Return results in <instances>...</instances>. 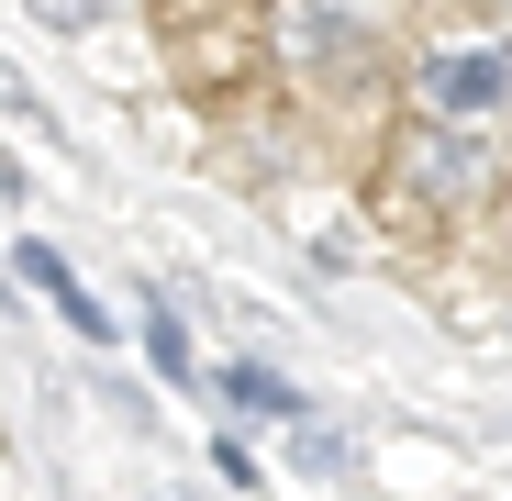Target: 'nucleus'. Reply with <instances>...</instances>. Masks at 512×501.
<instances>
[{
	"instance_id": "0eeeda50",
	"label": "nucleus",
	"mask_w": 512,
	"mask_h": 501,
	"mask_svg": "<svg viewBox=\"0 0 512 501\" xmlns=\"http://www.w3.org/2000/svg\"><path fill=\"white\" fill-rule=\"evenodd\" d=\"M156 368H167V379H190V334H179V312H156Z\"/></svg>"
},
{
	"instance_id": "6e6552de",
	"label": "nucleus",
	"mask_w": 512,
	"mask_h": 501,
	"mask_svg": "<svg viewBox=\"0 0 512 501\" xmlns=\"http://www.w3.org/2000/svg\"><path fill=\"white\" fill-rule=\"evenodd\" d=\"M290 457H301V468H346V446H334V435H312V424H290Z\"/></svg>"
},
{
	"instance_id": "39448f33",
	"label": "nucleus",
	"mask_w": 512,
	"mask_h": 501,
	"mask_svg": "<svg viewBox=\"0 0 512 501\" xmlns=\"http://www.w3.org/2000/svg\"><path fill=\"white\" fill-rule=\"evenodd\" d=\"M423 179H435V190H457V179H479V145H457V134H435V145H423Z\"/></svg>"
},
{
	"instance_id": "423d86ee",
	"label": "nucleus",
	"mask_w": 512,
	"mask_h": 501,
	"mask_svg": "<svg viewBox=\"0 0 512 501\" xmlns=\"http://www.w3.org/2000/svg\"><path fill=\"white\" fill-rule=\"evenodd\" d=\"M34 12H45L56 34H90V23H112V0H34Z\"/></svg>"
},
{
	"instance_id": "f03ea898",
	"label": "nucleus",
	"mask_w": 512,
	"mask_h": 501,
	"mask_svg": "<svg viewBox=\"0 0 512 501\" xmlns=\"http://www.w3.org/2000/svg\"><path fill=\"white\" fill-rule=\"evenodd\" d=\"M23 279H34V290H45V301H56L67 323H78V334H90V346H101V334H112V312H101L90 290L67 279V257H56V245H23Z\"/></svg>"
},
{
	"instance_id": "1a4fd4ad",
	"label": "nucleus",
	"mask_w": 512,
	"mask_h": 501,
	"mask_svg": "<svg viewBox=\"0 0 512 501\" xmlns=\"http://www.w3.org/2000/svg\"><path fill=\"white\" fill-rule=\"evenodd\" d=\"M0 112H23V123H45V101L23 90V67H12V56H0Z\"/></svg>"
},
{
	"instance_id": "9d476101",
	"label": "nucleus",
	"mask_w": 512,
	"mask_h": 501,
	"mask_svg": "<svg viewBox=\"0 0 512 501\" xmlns=\"http://www.w3.org/2000/svg\"><path fill=\"white\" fill-rule=\"evenodd\" d=\"M0 201H23V167H12V156H0Z\"/></svg>"
},
{
	"instance_id": "20e7f679",
	"label": "nucleus",
	"mask_w": 512,
	"mask_h": 501,
	"mask_svg": "<svg viewBox=\"0 0 512 501\" xmlns=\"http://www.w3.org/2000/svg\"><path fill=\"white\" fill-rule=\"evenodd\" d=\"M301 56H312V67H357V23L312 0V12H301Z\"/></svg>"
},
{
	"instance_id": "7ed1b4c3",
	"label": "nucleus",
	"mask_w": 512,
	"mask_h": 501,
	"mask_svg": "<svg viewBox=\"0 0 512 501\" xmlns=\"http://www.w3.org/2000/svg\"><path fill=\"white\" fill-rule=\"evenodd\" d=\"M223 390H234V412H256V424H301V390H290L279 368H234Z\"/></svg>"
},
{
	"instance_id": "f257e3e1",
	"label": "nucleus",
	"mask_w": 512,
	"mask_h": 501,
	"mask_svg": "<svg viewBox=\"0 0 512 501\" xmlns=\"http://www.w3.org/2000/svg\"><path fill=\"white\" fill-rule=\"evenodd\" d=\"M423 101H435V123H490V112H501V56H490V45L423 56Z\"/></svg>"
}]
</instances>
